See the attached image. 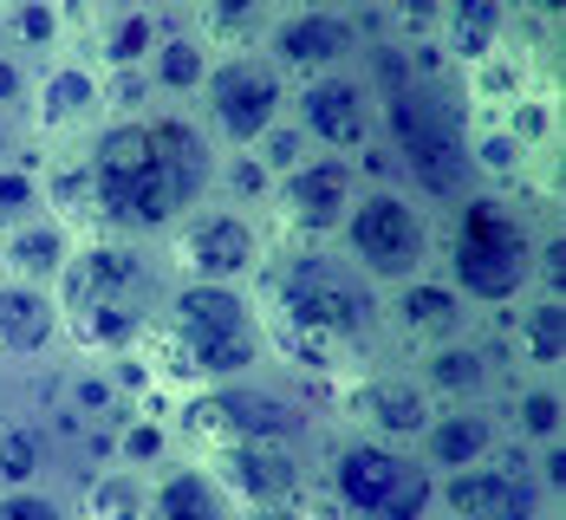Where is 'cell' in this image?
Wrapping results in <instances>:
<instances>
[{
  "instance_id": "obj_3",
  "label": "cell",
  "mask_w": 566,
  "mask_h": 520,
  "mask_svg": "<svg viewBox=\"0 0 566 520\" xmlns=\"http://www.w3.org/2000/svg\"><path fill=\"white\" fill-rule=\"evenodd\" d=\"M144 364L157 384H234L268 371V326L248 287H209V280H164Z\"/></svg>"
},
{
  "instance_id": "obj_9",
  "label": "cell",
  "mask_w": 566,
  "mask_h": 520,
  "mask_svg": "<svg viewBox=\"0 0 566 520\" xmlns=\"http://www.w3.org/2000/svg\"><path fill=\"white\" fill-rule=\"evenodd\" d=\"M268 247H274V229H268L254 209L209 195L202 209H189V215L164 234V267H170V280L248 287V280L261 274Z\"/></svg>"
},
{
  "instance_id": "obj_24",
  "label": "cell",
  "mask_w": 566,
  "mask_h": 520,
  "mask_svg": "<svg viewBox=\"0 0 566 520\" xmlns=\"http://www.w3.org/2000/svg\"><path fill=\"white\" fill-rule=\"evenodd\" d=\"M514 33L509 0H443V20H437V46L450 59V72H475L482 59H495Z\"/></svg>"
},
{
  "instance_id": "obj_39",
  "label": "cell",
  "mask_w": 566,
  "mask_h": 520,
  "mask_svg": "<svg viewBox=\"0 0 566 520\" xmlns=\"http://www.w3.org/2000/svg\"><path fill=\"white\" fill-rule=\"evenodd\" d=\"M437 20H443V0H385V26H391V40H403V46L437 40Z\"/></svg>"
},
{
  "instance_id": "obj_15",
  "label": "cell",
  "mask_w": 566,
  "mask_h": 520,
  "mask_svg": "<svg viewBox=\"0 0 566 520\" xmlns=\"http://www.w3.org/2000/svg\"><path fill=\"white\" fill-rule=\"evenodd\" d=\"M352 195H358V170H352V157H306V163H293L286 176L268 182V209H274V241H300V247H333V234H339L345 209H352Z\"/></svg>"
},
{
  "instance_id": "obj_10",
  "label": "cell",
  "mask_w": 566,
  "mask_h": 520,
  "mask_svg": "<svg viewBox=\"0 0 566 520\" xmlns=\"http://www.w3.org/2000/svg\"><path fill=\"white\" fill-rule=\"evenodd\" d=\"M293 105V85L274 59L261 53H222L196 92V124L216 137L222 157H248Z\"/></svg>"
},
{
  "instance_id": "obj_7",
  "label": "cell",
  "mask_w": 566,
  "mask_h": 520,
  "mask_svg": "<svg viewBox=\"0 0 566 520\" xmlns=\"http://www.w3.org/2000/svg\"><path fill=\"white\" fill-rule=\"evenodd\" d=\"M333 247L371 287H403V280L430 274V261H437V215L403 182H358Z\"/></svg>"
},
{
  "instance_id": "obj_43",
  "label": "cell",
  "mask_w": 566,
  "mask_h": 520,
  "mask_svg": "<svg viewBox=\"0 0 566 520\" xmlns=\"http://www.w3.org/2000/svg\"><path fill=\"white\" fill-rule=\"evenodd\" d=\"M150 7H157V13H170V20H176V13H196L202 0H150Z\"/></svg>"
},
{
  "instance_id": "obj_41",
  "label": "cell",
  "mask_w": 566,
  "mask_h": 520,
  "mask_svg": "<svg viewBox=\"0 0 566 520\" xmlns=\"http://www.w3.org/2000/svg\"><path fill=\"white\" fill-rule=\"evenodd\" d=\"M509 13H521L527 26H541V33H554L566 13V0H509Z\"/></svg>"
},
{
  "instance_id": "obj_33",
  "label": "cell",
  "mask_w": 566,
  "mask_h": 520,
  "mask_svg": "<svg viewBox=\"0 0 566 520\" xmlns=\"http://www.w3.org/2000/svg\"><path fill=\"white\" fill-rule=\"evenodd\" d=\"M53 468V436L33 416H0V488H40Z\"/></svg>"
},
{
  "instance_id": "obj_18",
  "label": "cell",
  "mask_w": 566,
  "mask_h": 520,
  "mask_svg": "<svg viewBox=\"0 0 566 520\" xmlns=\"http://www.w3.org/2000/svg\"><path fill=\"white\" fill-rule=\"evenodd\" d=\"M462 332H482V312L443 274H417L403 287H385V339L403 346L410 358L443 346V339H462Z\"/></svg>"
},
{
  "instance_id": "obj_29",
  "label": "cell",
  "mask_w": 566,
  "mask_h": 520,
  "mask_svg": "<svg viewBox=\"0 0 566 520\" xmlns=\"http://www.w3.org/2000/svg\"><path fill=\"white\" fill-rule=\"evenodd\" d=\"M164 26H170V13H157L150 0H124L112 20H105V33H98V65H105L112 78H124V72H144V59L157 53Z\"/></svg>"
},
{
  "instance_id": "obj_17",
  "label": "cell",
  "mask_w": 566,
  "mask_h": 520,
  "mask_svg": "<svg viewBox=\"0 0 566 520\" xmlns=\"http://www.w3.org/2000/svg\"><path fill=\"white\" fill-rule=\"evenodd\" d=\"M339 416L358 429V436H378V443H397V449H417L423 423L437 416V397L417 384L410 364H365L339 378Z\"/></svg>"
},
{
  "instance_id": "obj_32",
  "label": "cell",
  "mask_w": 566,
  "mask_h": 520,
  "mask_svg": "<svg viewBox=\"0 0 566 520\" xmlns=\"http://www.w3.org/2000/svg\"><path fill=\"white\" fill-rule=\"evenodd\" d=\"M495 124L509 130L527 157L554 163V150H560V92H554V85H527L521 98H509V105L495 112Z\"/></svg>"
},
{
  "instance_id": "obj_23",
  "label": "cell",
  "mask_w": 566,
  "mask_h": 520,
  "mask_svg": "<svg viewBox=\"0 0 566 520\" xmlns=\"http://www.w3.org/2000/svg\"><path fill=\"white\" fill-rule=\"evenodd\" d=\"M150 312H157V299H117V306L65 312V351H78L92 364L130 358V351H144V339H150Z\"/></svg>"
},
{
  "instance_id": "obj_28",
  "label": "cell",
  "mask_w": 566,
  "mask_h": 520,
  "mask_svg": "<svg viewBox=\"0 0 566 520\" xmlns=\"http://www.w3.org/2000/svg\"><path fill=\"white\" fill-rule=\"evenodd\" d=\"M502 429L509 443L521 449H547L566 436V397H560V378H521L502 404Z\"/></svg>"
},
{
  "instance_id": "obj_38",
  "label": "cell",
  "mask_w": 566,
  "mask_h": 520,
  "mask_svg": "<svg viewBox=\"0 0 566 520\" xmlns=\"http://www.w3.org/2000/svg\"><path fill=\"white\" fill-rule=\"evenodd\" d=\"M0 520H78V508L40 481V488H0Z\"/></svg>"
},
{
  "instance_id": "obj_47",
  "label": "cell",
  "mask_w": 566,
  "mask_h": 520,
  "mask_svg": "<svg viewBox=\"0 0 566 520\" xmlns=\"http://www.w3.org/2000/svg\"><path fill=\"white\" fill-rule=\"evenodd\" d=\"M541 520H560V508H554V514H541Z\"/></svg>"
},
{
  "instance_id": "obj_20",
  "label": "cell",
  "mask_w": 566,
  "mask_h": 520,
  "mask_svg": "<svg viewBox=\"0 0 566 520\" xmlns=\"http://www.w3.org/2000/svg\"><path fill=\"white\" fill-rule=\"evenodd\" d=\"M59 351H65V306H59V293L0 274V364L27 371V364H46Z\"/></svg>"
},
{
  "instance_id": "obj_2",
  "label": "cell",
  "mask_w": 566,
  "mask_h": 520,
  "mask_svg": "<svg viewBox=\"0 0 566 520\" xmlns=\"http://www.w3.org/2000/svg\"><path fill=\"white\" fill-rule=\"evenodd\" d=\"M248 287H254V306H261L274 364L313 371V378H352V371L378 364L385 287H371L339 247L274 241Z\"/></svg>"
},
{
  "instance_id": "obj_12",
  "label": "cell",
  "mask_w": 566,
  "mask_h": 520,
  "mask_svg": "<svg viewBox=\"0 0 566 520\" xmlns=\"http://www.w3.org/2000/svg\"><path fill=\"white\" fill-rule=\"evenodd\" d=\"M164 261L150 254V241H124V234H78L65 267H59V306L85 312V306H117V299H157L164 293Z\"/></svg>"
},
{
  "instance_id": "obj_45",
  "label": "cell",
  "mask_w": 566,
  "mask_h": 520,
  "mask_svg": "<svg viewBox=\"0 0 566 520\" xmlns=\"http://www.w3.org/2000/svg\"><path fill=\"white\" fill-rule=\"evenodd\" d=\"M306 520H339V514H333L326 501H313V508H306Z\"/></svg>"
},
{
  "instance_id": "obj_5",
  "label": "cell",
  "mask_w": 566,
  "mask_h": 520,
  "mask_svg": "<svg viewBox=\"0 0 566 520\" xmlns=\"http://www.w3.org/2000/svg\"><path fill=\"white\" fill-rule=\"evenodd\" d=\"M469 105L455 92V78H403L391 92H378V144L403 176V189L443 215L462 195H475V163H469Z\"/></svg>"
},
{
  "instance_id": "obj_6",
  "label": "cell",
  "mask_w": 566,
  "mask_h": 520,
  "mask_svg": "<svg viewBox=\"0 0 566 520\" xmlns=\"http://www.w3.org/2000/svg\"><path fill=\"white\" fill-rule=\"evenodd\" d=\"M313 501L339 520H430L437 514V475L417 463V449H397L378 436H339L319 463Z\"/></svg>"
},
{
  "instance_id": "obj_16",
  "label": "cell",
  "mask_w": 566,
  "mask_h": 520,
  "mask_svg": "<svg viewBox=\"0 0 566 520\" xmlns=\"http://www.w3.org/2000/svg\"><path fill=\"white\" fill-rule=\"evenodd\" d=\"M286 117L300 124V137H306L319 157H358L365 144H378V92L365 85L358 65L293 85Z\"/></svg>"
},
{
  "instance_id": "obj_13",
  "label": "cell",
  "mask_w": 566,
  "mask_h": 520,
  "mask_svg": "<svg viewBox=\"0 0 566 520\" xmlns=\"http://www.w3.org/2000/svg\"><path fill=\"white\" fill-rule=\"evenodd\" d=\"M20 112H27L33 144L72 150V144H85V137L112 117V78H105L98 59L59 53V59H46V65L33 72V92H27Z\"/></svg>"
},
{
  "instance_id": "obj_40",
  "label": "cell",
  "mask_w": 566,
  "mask_h": 520,
  "mask_svg": "<svg viewBox=\"0 0 566 520\" xmlns=\"http://www.w3.org/2000/svg\"><path fill=\"white\" fill-rule=\"evenodd\" d=\"M27 92H33V65L13 59V53H0V117H20Z\"/></svg>"
},
{
  "instance_id": "obj_37",
  "label": "cell",
  "mask_w": 566,
  "mask_h": 520,
  "mask_svg": "<svg viewBox=\"0 0 566 520\" xmlns=\"http://www.w3.org/2000/svg\"><path fill=\"white\" fill-rule=\"evenodd\" d=\"M248 157H254V163L268 170V182H274V176H286L293 163H306V157H313V144L300 137V124H293V117H281V124H274V130H268Z\"/></svg>"
},
{
  "instance_id": "obj_35",
  "label": "cell",
  "mask_w": 566,
  "mask_h": 520,
  "mask_svg": "<svg viewBox=\"0 0 566 520\" xmlns=\"http://www.w3.org/2000/svg\"><path fill=\"white\" fill-rule=\"evenodd\" d=\"M176 456V436H170V416H117L112 423V463H124V468H164Z\"/></svg>"
},
{
  "instance_id": "obj_42",
  "label": "cell",
  "mask_w": 566,
  "mask_h": 520,
  "mask_svg": "<svg viewBox=\"0 0 566 520\" xmlns=\"http://www.w3.org/2000/svg\"><path fill=\"white\" fill-rule=\"evenodd\" d=\"M20 157V137H13V117H0V163H13Z\"/></svg>"
},
{
  "instance_id": "obj_21",
  "label": "cell",
  "mask_w": 566,
  "mask_h": 520,
  "mask_svg": "<svg viewBox=\"0 0 566 520\" xmlns=\"http://www.w3.org/2000/svg\"><path fill=\"white\" fill-rule=\"evenodd\" d=\"M509 443L502 429V404H437V416L417 436V463L430 475H455V468L489 463Z\"/></svg>"
},
{
  "instance_id": "obj_48",
  "label": "cell",
  "mask_w": 566,
  "mask_h": 520,
  "mask_svg": "<svg viewBox=\"0 0 566 520\" xmlns=\"http://www.w3.org/2000/svg\"><path fill=\"white\" fill-rule=\"evenodd\" d=\"M0 416H7V404H0Z\"/></svg>"
},
{
  "instance_id": "obj_46",
  "label": "cell",
  "mask_w": 566,
  "mask_h": 520,
  "mask_svg": "<svg viewBox=\"0 0 566 520\" xmlns=\"http://www.w3.org/2000/svg\"><path fill=\"white\" fill-rule=\"evenodd\" d=\"M0 53H7V26H0Z\"/></svg>"
},
{
  "instance_id": "obj_25",
  "label": "cell",
  "mask_w": 566,
  "mask_h": 520,
  "mask_svg": "<svg viewBox=\"0 0 566 520\" xmlns=\"http://www.w3.org/2000/svg\"><path fill=\"white\" fill-rule=\"evenodd\" d=\"M72 241H78V229H65L59 215L40 209V215L0 229V274L7 280H33V287H53L65 254H72Z\"/></svg>"
},
{
  "instance_id": "obj_8",
  "label": "cell",
  "mask_w": 566,
  "mask_h": 520,
  "mask_svg": "<svg viewBox=\"0 0 566 520\" xmlns=\"http://www.w3.org/2000/svg\"><path fill=\"white\" fill-rule=\"evenodd\" d=\"M306 404L286 397L261 378H234V384H196L176 397L170 436L189 456H209L228 443H306Z\"/></svg>"
},
{
  "instance_id": "obj_22",
  "label": "cell",
  "mask_w": 566,
  "mask_h": 520,
  "mask_svg": "<svg viewBox=\"0 0 566 520\" xmlns=\"http://www.w3.org/2000/svg\"><path fill=\"white\" fill-rule=\"evenodd\" d=\"M144 520H241V508L202 456H170L164 468H150Z\"/></svg>"
},
{
  "instance_id": "obj_34",
  "label": "cell",
  "mask_w": 566,
  "mask_h": 520,
  "mask_svg": "<svg viewBox=\"0 0 566 520\" xmlns=\"http://www.w3.org/2000/svg\"><path fill=\"white\" fill-rule=\"evenodd\" d=\"M144 495H150V475L112 463L85 481V495L72 508H78V520H144Z\"/></svg>"
},
{
  "instance_id": "obj_4",
  "label": "cell",
  "mask_w": 566,
  "mask_h": 520,
  "mask_svg": "<svg viewBox=\"0 0 566 520\" xmlns=\"http://www.w3.org/2000/svg\"><path fill=\"white\" fill-rule=\"evenodd\" d=\"M450 222H437V261L475 312H509L534 293V241L554 215V195L527 202V195H502V189H475L455 209H443Z\"/></svg>"
},
{
  "instance_id": "obj_26",
  "label": "cell",
  "mask_w": 566,
  "mask_h": 520,
  "mask_svg": "<svg viewBox=\"0 0 566 520\" xmlns=\"http://www.w3.org/2000/svg\"><path fill=\"white\" fill-rule=\"evenodd\" d=\"M509 319H514L509 364H521V378H560V364H566V299L527 293L521 306H509Z\"/></svg>"
},
{
  "instance_id": "obj_31",
  "label": "cell",
  "mask_w": 566,
  "mask_h": 520,
  "mask_svg": "<svg viewBox=\"0 0 566 520\" xmlns=\"http://www.w3.org/2000/svg\"><path fill=\"white\" fill-rule=\"evenodd\" d=\"M268 20H274V0H202L196 13H189V26L209 40V53H254L261 46V33H268Z\"/></svg>"
},
{
  "instance_id": "obj_44",
  "label": "cell",
  "mask_w": 566,
  "mask_h": 520,
  "mask_svg": "<svg viewBox=\"0 0 566 520\" xmlns=\"http://www.w3.org/2000/svg\"><path fill=\"white\" fill-rule=\"evenodd\" d=\"M293 7H345V0H274V13H293Z\"/></svg>"
},
{
  "instance_id": "obj_14",
  "label": "cell",
  "mask_w": 566,
  "mask_h": 520,
  "mask_svg": "<svg viewBox=\"0 0 566 520\" xmlns=\"http://www.w3.org/2000/svg\"><path fill=\"white\" fill-rule=\"evenodd\" d=\"M365 46H371V26L345 0V7H293V13H274L254 53L274 59L286 72V85H306V78H326V72L358 65Z\"/></svg>"
},
{
  "instance_id": "obj_1",
  "label": "cell",
  "mask_w": 566,
  "mask_h": 520,
  "mask_svg": "<svg viewBox=\"0 0 566 520\" xmlns=\"http://www.w3.org/2000/svg\"><path fill=\"white\" fill-rule=\"evenodd\" d=\"M92 170V229L124 241H164V234L222 195V150L182 105L105 117L78 144Z\"/></svg>"
},
{
  "instance_id": "obj_49",
  "label": "cell",
  "mask_w": 566,
  "mask_h": 520,
  "mask_svg": "<svg viewBox=\"0 0 566 520\" xmlns=\"http://www.w3.org/2000/svg\"><path fill=\"white\" fill-rule=\"evenodd\" d=\"M378 7H385V0H378Z\"/></svg>"
},
{
  "instance_id": "obj_27",
  "label": "cell",
  "mask_w": 566,
  "mask_h": 520,
  "mask_svg": "<svg viewBox=\"0 0 566 520\" xmlns=\"http://www.w3.org/2000/svg\"><path fill=\"white\" fill-rule=\"evenodd\" d=\"M209 40L196 33V26H164V40H157V53L144 59V85H150V98L157 105H196V92H202V78H209Z\"/></svg>"
},
{
  "instance_id": "obj_19",
  "label": "cell",
  "mask_w": 566,
  "mask_h": 520,
  "mask_svg": "<svg viewBox=\"0 0 566 520\" xmlns=\"http://www.w3.org/2000/svg\"><path fill=\"white\" fill-rule=\"evenodd\" d=\"M417 384L437 397V404H502L509 391V351L482 332H462V339H443V346L417 351Z\"/></svg>"
},
{
  "instance_id": "obj_30",
  "label": "cell",
  "mask_w": 566,
  "mask_h": 520,
  "mask_svg": "<svg viewBox=\"0 0 566 520\" xmlns=\"http://www.w3.org/2000/svg\"><path fill=\"white\" fill-rule=\"evenodd\" d=\"M0 26H7V53L13 59H59L65 53V0H0Z\"/></svg>"
},
{
  "instance_id": "obj_11",
  "label": "cell",
  "mask_w": 566,
  "mask_h": 520,
  "mask_svg": "<svg viewBox=\"0 0 566 520\" xmlns=\"http://www.w3.org/2000/svg\"><path fill=\"white\" fill-rule=\"evenodd\" d=\"M437 508H443L450 520H541V514L560 508V495L541 481L534 449L502 443L489 463L437 475Z\"/></svg>"
},
{
  "instance_id": "obj_36",
  "label": "cell",
  "mask_w": 566,
  "mask_h": 520,
  "mask_svg": "<svg viewBox=\"0 0 566 520\" xmlns=\"http://www.w3.org/2000/svg\"><path fill=\"white\" fill-rule=\"evenodd\" d=\"M46 209V189H40V163H27V150L13 163H0V229L27 222Z\"/></svg>"
}]
</instances>
